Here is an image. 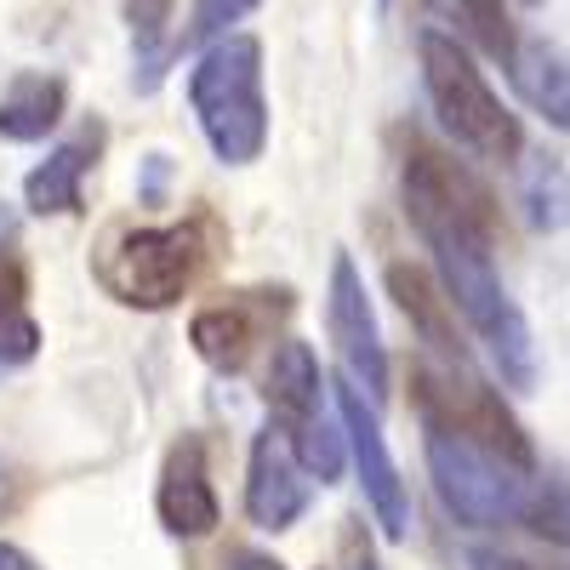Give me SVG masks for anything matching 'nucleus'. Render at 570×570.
Wrapping results in <instances>:
<instances>
[{"label": "nucleus", "mask_w": 570, "mask_h": 570, "mask_svg": "<svg viewBox=\"0 0 570 570\" xmlns=\"http://www.w3.org/2000/svg\"><path fill=\"white\" fill-rule=\"evenodd\" d=\"M389 292H394V303L405 308V320H416L428 354H434V360H468L462 343H456V325H451L456 308H451V297L434 292V279H428L422 268L394 263V268H389Z\"/></svg>", "instance_id": "a211bd4d"}, {"label": "nucleus", "mask_w": 570, "mask_h": 570, "mask_svg": "<svg viewBox=\"0 0 570 570\" xmlns=\"http://www.w3.org/2000/svg\"><path fill=\"white\" fill-rule=\"evenodd\" d=\"M292 314V292L285 285H257V292H234L223 303H206L195 320H188V343L195 354L223 371V376H240L252 365V354L274 337V325Z\"/></svg>", "instance_id": "1a4fd4ad"}, {"label": "nucleus", "mask_w": 570, "mask_h": 570, "mask_svg": "<svg viewBox=\"0 0 570 570\" xmlns=\"http://www.w3.org/2000/svg\"><path fill=\"white\" fill-rule=\"evenodd\" d=\"M525 7H542V0H525Z\"/></svg>", "instance_id": "cd10ccee"}, {"label": "nucleus", "mask_w": 570, "mask_h": 570, "mask_svg": "<svg viewBox=\"0 0 570 570\" xmlns=\"http://www.w3.org/2000/svg\"><path fill=\"white\" fill-rule=\"evenodd\" d=\"M331 400H337V422H343V440L354 451V468H360V485H365V502L376 513V525H383L389 542H400L411 531V491L400 480V468L389 456V440H383V422H376V400L360 394L348 376L337 389H331Z\"/></svg>", "instance_id": "9d476101"}, {"label": "nucleus", "mask_w": 570, "mask_h": 570, "mask_svg": "<svg viewBox=\"0 0 570 570\" xmlns=\"http://www.w3.org/2000/svg\"><path fill=\"white\" fill-rule=\"evenodd\" d=\"M98 155H104V126H86L69 142H58V149L23 177V206L35 217H75L80 212V183L98 166Z\"/></svg>", "instance_id": "4468645a"}, {"label": "nucleus", "mask_w": 570, "mask_h": 570, "mask_svg": "<svg viewBox=\"0 0 570 570\" xmlns=\"http://www.w3.org/2000/svg\"><path fill=\"white\" fill-rule=\"evenodd\" d=\"M400 200L416 234H485V240H497V195L422 131L400 142Z\"/></svg>", "instance_id": "0eeeda50"}, {"label": "nucleus", "mask_w": 570, "mask_h": 570, "mask_svg": "<svg viewBox=\"0 0 570 570\" xmlns=\"http://www.w3.org/2000/svg\"><path fill=\"white\" fill-rule=\"evenodd\" d=\"M411 400H416V416H422V434H456L468 445H485V451L508 456L513 468H531L537 473L531 434L497 400V389L485 383V376L468 371V360H434V354H422L411 365Z\"/></svg>", "instance_id": "423d86ee"}, {"label": "nucleus", "mask_w": 570, "mask_h": 570, "mask_svg": "<svg viewBox=\"0 0 570 570\" xmlns=\"http://www.w3.org/2000/svg\"><path fill=\"white\" fill-rule=\"evenodd\" d=\"M63 109H69V86L58 75L23 69V75H12L7 91H0V137L7 142H40L46 131H58Z\"/></svg>", "instance_id": "dca6fc26"}, {"label": "nucleus", "mask_w": 570, "mask_h": 570, "mask_svg": "<svg viewBox=\"0 0 570 570\" xmlns=\"http://www.w3.org/2000/svg\"><path fill=\"white\" fill-rule=\"evenodd\" d=\"M155 513L160 525L183 542H200L223 525V502L212 491V468H206V440L183 434L166 462H160V485H155Z\"/></svg>", "instance_id": "ddd939ff"}, {"label": "nucleus", "mask_w": 570, "mask_h": 570, "mask_svg": "<svg viewBox=\"0 0 570 570\" xmlns=\"http://www.w3.org/2000/svg\"><path fill=\"white\" fill-rule=\"evenodd\" d=\"M416 63H422V91L434 104L440 126L456 137V149L480 155V160H519L525 149V131H519V115L491 91L485 69L473 63V52L445 35V29H422L416 35Z\"/></svg>", "instance_id": "20e7f679"}, {"label": "nucleus", "mask_w": 570, "mask_h": 570, "mask_svg": "<svg viewBox=\"0 0 570 570\" xmlns=\"http://www.w3.org/2000/svg\"><path fill=\"white\" fill-rule=\"evenodd\" d=\"M508 75L519 86V98H525L553 131H570V58L564 52H553L542 40H525Z\"/></svg>", "instance_id": "6ab92c4d"}, {"label": "nucleus", "mask_w": 570, "mask_h": 570, "mask_svg": "<svg viewBox=\"0 0 570 570\" xmlns=\"http://www.w3.org/2000/svg\"><path fill=\"white\" fill-rule=\"evenodd\" d=\"M383 7H389V0H383Z\"/></svg>", "instance_id": "c85d7f7f"}, {"label": "nucleus", "mask_w": 570, "mask_h": 570, "mask_svg": "<svg viewBox=\"0 0 570 570\" xmlns=\"http://www.w3.org/2000/svg\"><path fill=\"white\" fill-rule=\"evenodd\" d=\"M217 246H223V228L212 212H195L171 228H126L98 252V285L126 308L160 314L195 292Z\"/></svg>", "instance_id": "f03ea898"}, {"label": "nucleus", "mask_w": 570, "mask_h": 570, "mask_svg": "<svg viewBox=\"0 0 570 570\" xmlns=\"http://www.w3.org/2000/svg\"><path fill=\"white\" fill-rule=\"evenodd\" d=\"M234 570H285L274 553H257V548H240L234 553Z\"/></svg>", "instance_id": "b1692460"}, {"label": "nucleus", "mask_w": 570, "mask_h": 570, "mask_svg": "<svg viewBox=\"0 0 570 570\" xmlns=\"http://www.w3.org/2000/svg\"><path fill=\"white\" fill-rule=\"evenodd\" d=\"M263 0H188V23L177 35V52H195V46H217L234 35V23L252 18Z\"/></svg>", "instance_id": "4be33fe9"}, {"label": "nucleus", "mask_w": 570, "mask_h": 570, "mask_svg": "<svg viewBox=\"0 0 570 570\" xmlns=\"http://www.w3.org/2000/svg\"><path fill=\"white\" fill-rule=\"evenodd\" d=\"M519 206L537 234H559L570 228V166L559 155H537L519 177Z\"/></svg>", "instance_id": "412c9836"}, {"label": "nucleus", "mask_w": 570, "mask_h": 570, "mask_svg": "<svg viewBox=\"0 0 570 570\" xmlns=\"http://www.w3.org/2000/svg\"><path fill=\"white\" fill-rule=\"evenodd\" d=\"M188 109L223 166H252L268 149V98H263V40L228 35L188 69Z\"/></svg>", "instance_id": "7ed1b4c3"}, {"label": "nucleus", "mask_w": 570, "mask_h": 570, "mask_svg": "<svg viewBox=\"0 0 570 570\" xmlns=\"http://www.w3.org/2000/svg\"><path fill=\"white\" fill-rule=\"evenodd\" d=\"M531 537H542L553 548H570V480H559V473L542 480V502H537V519H531Z\"/></svg>", "instance_id": "5701e85b"}, {"label": "nucleus", "mask_w": 570, "mask_h": 570, "mask_svg": "<svg viewBox=\"0 0 570 570\" xmlns=\"http://www.w3.org/2000/svg\"><path fill=\"white\" fill-rule=\"evenodd\" d=\"M325 325H331V343H337V360H343V376L383 400L389 394V348H383V331H376V314H371V297H365V279L354 268L348 252L331 257V292H325Z\"/></svg>", "instance_id": "9b49d317"}, {"label": "nucleus", "mask_w": 570, "mask_h": 570, "mask_svg": "<svg viewBox=\"0 0 570 570\" xmlns=\"http://www.w3.org/2000/svg\"><path fill=\"white\" fill-rule=\"evenodd\" d=\"M422 246L434 252V268L445 279L451 308L468 320L473 343H485L491 365L502 371L508 389H537V337L531 320L508 297V285L497 279V240L485 234H422Z\"/></svg>", "instance_id": "f257e3e1"}, {"label": "nucleus", "mask_w": 570, "mask_h": 570, "mask_svg": "<svg viewBox=\"0 0 570 570\" xmlns=\"http://www.w3.org/2000/svg\"><path fill=\"white\" fill-rule=\"evenodd\" d=\"M308 513V468L292 451V440L268 422L252 440V462H246V519L257 531H292Z\"/></svg>", "instance_id": "f8f14e48"}, {"label": "nucleus", "mask_w": 570, "mask_h": 570, "mask_svg": "<svg viewBox=\"0 0 570 570\" xmlns=\"http://www.w3.org/2000/svg\"><path fill=\"white\" fill-rule=\"evenodd\" d=\"M177 0H120V18L131 29V58H137V91H155L166 63L177 58V35H171Z\"/></svg>", "instance_id": "aec40b11"}, {"label": "nucleus", "mask_w": 570, "mask_h": 570, "mask_svg": "<svg viewBox=\"0 0 570 570\" xmlns=\"http://www.w3.org/2000/svg\"><path fill=\"white\" fill-rule=\"evenodd\" d=\"M40 354V320L29 308V263L12 240H0V376L23 371Z\"/></svg>", "instance_id": "2eb2a0df"}, {"label": "nucleus", "mask_w": 570, "mask_h": 570, "mask_svg": "<svg viewBox=\"0 0 570 570\" xmlns=\"http://www.w3.org/2000/svg\"><path fill=\"white\" fill-rule=\"evenodd\" d=\"M480 570H531V564H519V559H480Z\"/></svg>", "instance_id": "bb28decb"}, {"label": "nucleus", "mask_w": 570, "mask_h": 570, "mask_svg": "<svg viewBox=\"0 0 570 570\" xmlns=\"http://www.w3.org/2000/svg\"><path fill=\"white\" fill-rule=\"evenodd\" d=\"M0 570H40V564H35L18 542H0Z\"/></svg>", "instance_id": "393cba45"}, {"label": "nucleus", "mask_w": 570, "mask_h": 570, "mask_svg": "<svg viewBox=\"0 0 570 570\" xmlns=\"http://www.w3.org/2000/svg\"><path fill=\"white\" fill-rule=\"evenodd\" d=\"M12 502H18V485H12V473H7V462H0V519L12 513Z\"/></svg>", "instance_id": "a878e982"}, {"label": "nucleus", "mask_w": 570, "mask_h": 570, "mask_svg": "<svg viewBox=\"0 0 570 570\" xmlns=\"http://www.w3.org/2000/svg\"><path fill=\"white\" fill-rule=\"evenodd\" d=\"M422 456H428L445 513H456V525H473V531L525 525L531 531L537 502H542V473L513 468L508 456L468 445L456 434H422Z\"/></svg>", "instance_id": "39448f33"}, {"label": "nucleus", "mask_w": 570, "mask_h": 570, "mask_svg": "<svg viewBox=\"0 0 570 570\" xmlns=\"http://www.w3.org/2000/svg\"><path fill=\"white\" fill-rule=\"evenodd\" d=\"M422 7L445 23V35H456L462 46H473V52L497 58L502 69H513L519 46H525V40L513 35L508 0H422Z\"/></svg>", "instance_id": "f3484780"}, {"label": "nucleus", "mask_w": 570, "mask_h": 570, "mask_svg": "<svg viewBox=\"0 0 570 570\" xmlns=\"http://www.w3.org/2000/svg\"><path fill=\"white\" fill-rule=\"evenodd\" d=\"M263 394H268V422L292 440V451L308 468V480L331 485L343 473V434H331V422H325V376H320L314 348L297 343V337L274 343Z\"/></svg>", "instance_id": "6e6552de"}]
</instances>
